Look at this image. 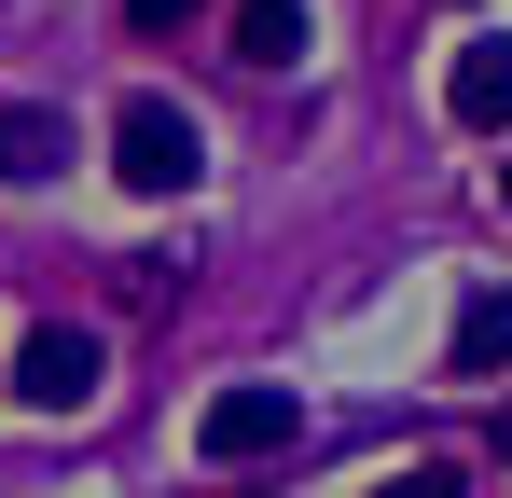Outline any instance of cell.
<instances>
[{
    "label": "cell",
    "instance_id": "cell-10",
    "mask_svg": "<svg viewBox=\"0 0 512 498\" xmlns=\"http://www.w3.org/2000/svg\"><path fill=\"white\" fill-rule=\"evenodd\" d=\"M222 498H277V485H222Z\"/></svg>",
    "mask_w": 512,
    "mask_h": 498
},
{
    "label": "cell",
    "instance_id": "cell-6",
    "mask_svg": "<svg viewBox=\"0 0 512 498\" xmlns=\"http://www.w3.org/2000/svg\"><path fill=\"white\" fill-rule=\"evenodd\" d=\"M499 360H512V291H471L443 332V374H499Z\"/></svg>",
    "mask_w": 512,
    "mask_h": 498
},
{
    "label": "cell",
    "instance_id": "cell-2",
    "mask_svg": "<svg viewBox=\"0 0 512 498\" xmlns=\"http://www.w3.org/2000/svg\"><path fill=\"white\" fill-rule=\"evenodd\" d=\"M14 402H28V415H84V402H97V332L42 319L28 346H14Z\"/></svg>",
    "mask_w": 512,
    "mask_h": 498
},
{
    "label": "cell",
    "instance_id": "cell-4",
    "mask_svg": "<svg viewBox=\"0 0 512 498\" xmlns=\"http://www.w3.org/2000/svg\"><path fill=\"white\" fill-rule=\"evenodd\" d=\"M443 111H457L471 139H499V125H512V42H457V70H443Z\"/></svg>",
    "mask_w": 512,
    "mask_h": 498
},
{
    "label": "cell",
    "instance_id": "cell-9",
    "mask_svg": "<svg viewBox=\"0 0 512 498\" xmlns=\"http://www.w3.org/2000/svg\"><path fill=\"white\" fill-rule=\"evenodd\" d=\"M374 498H457V471H402V485H374Z\"/></svg>",
    "mask_w": 512,
    "mask_h": 498
},
{
    "label": "cell",
    "instance_id": "cell-7",
    "mask_svg": "<svg viewBox=\"0 0 512 498\" xmlns=\"http://www.w3.org/2000/svg\"><path fill=\"white\" fill-rule=\"evenodd\" d=\"M236 56L250 70H291L305 56V0H236Z\"/></svg>",
    "mask_w": 512,
    "mask_h": 498
},
{
    "label": "cell",
    "instance_id": "cell-11",
    "mask_svg": "<svg viewBox=\"0 0 512 498\" xmlns=\"http://www.w3.org/2000/svg\"><path fill=\"white\" fill-rule=\"evenodd\" d=\"M499 208H512V153H499Z\"/></svg>",
    "mask_w": 512,
    "mask_h": 498
},
{
    "label": "cell",
    "instance_id": "cell-5",
    "mask_svg": "<svg viewBox=\"0 0 512 498\" xmlns=\"http://www.w3.org/2000/svg\"><path fill=\"white\" fill-rule=\"evenodd\" d=\"M56 166H70V125L28 111V97H0V180H56Z\"/></svg>",
    "mask_w": 512,
    "mask_h": 498
},
{
    "label": "cell",
    "instance_id": "cell-1",
    "mask_svg": "<svg viewBox=\"0 0 512 498\" xmlns=\"http://www.w3.org/2000/svg\"><path fill=\"white\" fill-rule=\"evenodd\" d=\"M111 166H125V194H180V180L208 166V125H194L180 97H153V83H139V97L111 111Z\"/></svg>",
    "mask_w": 512,
    "mask_h": 498
},
{
    "label": "cell",
    "instance_id": "cell-8",
    "mask_svg": "<svg viewBox=\"0 0 512 498\" xmlns=\"http://www.w3.org/2000/svg\"><path fill=\"white\" fill-rule=\"evenodd\" d=\"M125 28H139V42H167V28H194V0H125Z\"/></svg>",
    "mask_w": 512,
    "mask_h": 498
},
{
    "label": "cell",
    "instance_id": "cell-3",
    "mask_svg": "<svg viewBox=\"0 0 512 498\" xmlns=\"http://www.w3.org/2000/svg\"><path fill=\"white\" fill-rule=\"evenodd\" d=\"M194 443H208L222 471H250V457H277V443H291V388H222V402L194 415Z\"/></svg>",
    "mask_w": 512,
    "mask_h": 498
}]
</instances>
